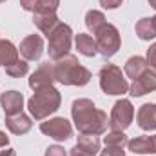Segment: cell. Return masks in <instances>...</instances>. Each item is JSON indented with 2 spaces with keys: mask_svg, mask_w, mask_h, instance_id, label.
Returning a JSON list of instances; mask_svg holds the SVG:
<instances>
[{
  "mask_svg": "<svg viewBox=\"0 0 156 156\" xmlns=\"http://www.w3.org/2000/svg\"><path fill=\"white\" fill-rule=\"evenodd\" d=\"M71 115H73V122H75L76 129L82 134L98 136L107 131V125H109L107 115L104 111L96 109V105L87 98H80V100L73 102Z\"/></svg>",
  "mask_w": 156,
  "mask_h": 156,
  "instance_id": "6da1fadb",
  "label": "cell"
},
{
  "mask_svg": "<svg viewBox=\"0 0 156 156\" xmlns=\"http://www.w3.org/2000/svg\"><path fill=\"white\" fill-rule=\"evenodd\" d=\"M53 64L56 82L64 85H85L91 80V71L80 66V62L73 55H66L58 60H53Z\"/></svg>",
  "mask_w": 156,
  "mask_h": 156,
  "instance_id": "7a4b0ae2",
  "label": "cell"
},
{
  "mask_svg": "<svg viewBox=\"0 0 156 156\" xmlns=\"http://www.w3.org/2000/svg\"><path fill=\"white\" fill-rule=\"evenodd\" d=\"M60 102H62V96H60L58 89H55L53 85H47V87L35 91V94L27 102V107L35 120H44L58 111Z\"/></svg>",
  "mask_w": 156,
  "mask_h": 156,
  "instance_id": "3957f363",
  "label": "cell"
},
{
  "mask_svg": "<svg viewBox=\"0 0 156 156\" xmlns=\"http://www.w3.org/2000/svg\"><path fill=\"white\" fill-rule=\"evenodd\" d=\"M100 87L105 94H123L129 91V83L127 80L123 78L122 69L113 66V64H107L102 67L100 71Z\"/></svg>",
  "mask_w": 156,
  "mask_h": 156,
  "instance_id": "277c9868",
  "label": "cell"
},
{
  "mask_svg": "<svg viewBox=\"0 0 156 156\" xmlns=\"http://www.w3.org/2000/svg\"><path fill=\"white\" fill-rule=\"evenodd\" d=\"M49 38V56L51 60H58L66 55H69V49H71V38H73V31L67 24H58L53 33L47 37Z\"/></svg>",
  "mask_w": 156,
  "mask_h": 156,
  "instance_id": "5b68a950",
  "label": "cell"
},
{
  "mask_svg": "<svg viewBox=\"0 0 156 156\" xmlns=\"http://www.w3.org/2000/svg\"><path fill=\"white\" fill-rule=\"evenodd\" d=\"M96 47L104 58H111L120 49V33L113 24H104L96 33Z\"/></svg>",
  "mask_w": 156,
  "mask_h": 156,
  "instance_id": "8992f818",
  "label": "cell"
},
{
  "mask_svg": "<svg viewBox=\"0 0 156 156\" xmlns=\"http://www.w3.org/2000/svg\"><path fill=\"white\" fill-rule=\"evenodd\" d=\"M134 116V107L129 100L122 98L118 100L116 104L113 105V111H111V118H109V127L111 131H125Z\"/></svg>",
  "mask_w": 156,
  "mask_h": 156,
  "instance_id": "52a82bcc",
  "label": "cell"
},
{
  "mask_svg": "<svg viewBox=\"0 0 156 156\" xmlns=\"http://www.w3.org/2000/svg\"><path fill=\"white\" fill-rule=\"evenodd\" d=\"M40 131L44 134L58 140V142H64V140H67L73 134V127H71V123L66 118H53V120L42 122L40 123Z\"/></svg>",
  "mask_w": 156,
  "mask_h": 156,
  "instance_id": "ba28073f",
  "label": "cell"
},
{
  "mask_svg": "<svg viewBox=\"0 0 156 156\" xmlns=\"http://www.w3.org/2000/svg\"><path fill=\"white\" fill-rule=\"evenodd\" d=\"M53 82H56L55 78V64L53 62H44L40 64V67L31 75L29 78V87L31 89H42L47 85H53Z\"/></svg>",
  "mask_w": 156,
  "mask_h": 156,
  "instance_id": "9c48e42d",
  "label": "cell"
},
{
  "mask_svg": "<svg viewBox=\"0 0 156 156\" xmlns=\"http://www.w3.org/2000/svg\"><path fill=\"white\" fill-rule=\"evenodd\" d=\"M151 91H156V71H151V69H147L142 76L133 80V83L129 85L131 96H144Z\"/></svg>",
  "mask_w": 156,
  "mask_h": 156,
  "instance_id": "30bf717a",
  "label": "cell"
},
{
  "mask_svg": "<svg viewBox=\"0 0 156 156\" xmlns=\"http://www.w3.org/2000/svg\"><path fill=\"white\" fill-rule=\"evenodd\" d=\"M100 151V140L94 134H82L78 136L76 145L71 149V156H96Z\"/></svg>",
  "mask_w": 156,
  "mask_h": 156,
  "instance_id": "8fae6325",
  "label": "cell"
},
{
  "mask_svg": "<svg viewBox=\"0 0 156 156\" xmlns=\"http://www.w3.org/2000/svg\"><path fill=\"white\" fill-rule=\"evenodd\" d=\"M20 55L26 60H38L44 53V40L38 35H29L27 38L22 40L20 44Z\"/></svg>",
  "mask_w": 156,
  "mask_h": 156,
  "instance_id": "7c38bea8",
  "label": "cell"
},
{
  "mask_svg": "<svg viewBox=\"0 0 156 156\" xmlns=\"http://www.w3.org/2000/svg\"><path fill=\"white\" fill-rule=\"evenodd\" d=\"M0 104H2V109H4V113H5V116H13V115L22 113L24 96H22V93H18V91H7V93H2Z\"/></svg>",
  "mask_w": 156,
  "mask_h": 156,
  "instance_id": "4fadbf2b",
  "label": "cell"
},
{
  "mask_svg": "<svg viewBox=\"0 0 156 156\" xmlns=\"http://www.w3.org/2000/svg\"><path fill=\"white\" fill-rule=\"evenodd\" d=\"M127 147L134 154H156V134L133 138L127 142Z\"/></svg>",
  "mask_w": 156,
  "mask_h": 156,
  "instance_id": "5bb4252c",
  "label": "cell"
},
{
  "mask_svg": "<svg viewBox=\"0 0 156 156\" xmlns=\"http://www.w3.org/2000/svg\"><path fill=\"white\" fill-rule=\"evenodd\" d=\"M136 120L144 131H156V104H144L138 109Z\"/></svg>",
  "mask_w": 156,
  "mask_h": 156,
  "instance_id": "9a60e30c",
  "label": "cell"
},
{
  "mask_svg": "<svg viewBox=\"0 0 156 156\" xmlns=\"http://www.w3.org/2000/svg\"><path fill=\"white\" fill-rule=\"evenodd\" d=\"M5 125H7V129L13 134H26L33 127V122H31V118L26 116L24 113H18V115H13V116L5 118Z\"/></svg>",
  "mask_w": 156,
  "mask_h": 156,
  "instance_id": "2e32d148",
  "label": "cell"
},
{
  "mask_svg": "<svg viewBox=\"0 0 156 156\" xmlns=\"http://www.w3.org/2000/svg\"><path fill=\"white\" fill-rule=\"evenodd\" d=\"M33 22H35V26L38 27L45 37H49V35L53 33V29L60 24V20H58L56 13H55V15H42V13H35Z\"/></svg>",
  "mask_w": 156,
  "mask_h": 156,
  "instance_id": "e0dca14e",
  "label": "cell"
},
{
  "mask_svg": "<svg viewBox=\"0 0 156 156\" xmlns=\"http://www.w3.org/2000/svg\"><path fill=\"white\" fill-rule=\"evenodd\" d=\"M147 69H149V64H147V60L142 58V56H133V58H129L127 64H125V75L129 78H133V80H136L138 76H142Z\"/></svg>",
  "mask_w": 156,
  "mask_h": 156,
  "instance_id": "ac0fdd59",
  "label": "cell"
},
{
  "mask_svg": "<svg viewBox=\"0 0 156 156\" xmlns=\"http://www.w3.org/2000/svg\"><path fill=\"white\" fill-rule=\"evenodd\" d=\"M78 53H82L83 56H94L98 53V47H96V40L89 35H83V33H78L76 38H75Z\"/></svg>",
  "mask_w": 156,
  "mask_h": 156,
  "instance_id": "d6986e66",
  "label": "cell"
},
{
  "mask_svg": "<svg viewBox=\"0 0 156 156\" xmlns=\"http://www.w3.org/2000/svg\"><path fill=\"white\" fill-rule=\"evenodd\" d=\"M18 60V49L9 40H0V66H11Z\"/></svg>",
  "mask_w": 156,
  "mask_h": 156,
  "instance_id": "ffe728a7",
  "label": "cell"
},
{
  "mask_svg": "<svg viewBox=\"0 0 156 156\" xmlns=\"http://www.w3.org/2000/svg\"><path fill=\"white\" fill-rule=\"evenodd\" d=\"M136 35L142 40H151L156 37V24L154 18H142L136 24Z\"/></svg>",
  "mask_w": 156,
  "mask_h": 156,
  "instance_id": "44dd1931",
  "label": "cell"
},
{
  "mask_svg": "<svg viewBox=\"0 0 156 156\" xmlns=\"http://www.w3.org/2000/svg\"><path fill=\"white\" fill-rule=\"evenodd\" d=\"M104 24H105V16H104L102 11H94V9L87 11V15H85V26H87V29L93 35H96Z\"/></svg>",
  "mask_w": 156,
  "mask_h": 156,
  "instance_id": "7402d4cb",
  "label": "cell"
},
{
  "mask_svg": "<svg viewBox=\"0 0 156 156\" xmlns=\"http://www.w3.org/2000/svg\"><path fill=\"white\" fill-rule=\"evenodd\" d=\"M27 71H29V66H27V62H24V60H16L15 64L5 66V73L13 78L24 76V75H27Z\"/></svg>",
  "mask_w": 156,
  "mask_h": 156,
  "instance_id": "603a6c76",
  "label": "cell"
},
{
  "mask_svg": "<svg viewBox=\"0 0 156 156\" xmlns=\"http://www.w3.org/2000/svg\"><path fill=\"white\" fill-rule=\"evenodd\" d=\"M105 145H115V147H123L127 145V136L123 134V131H111L105 138H104Z\"/></svg>",
  "mask_w": 156,
  "mask_h": 156,
  "instance_id": "cb8c5ba5",
  "label": "cell"
},
{
  "mask_svg": "<svg viewBox=\"0 0 156 156\" xmlns=\"http://www.w3.org/2000/svg\"><path fill=\"white\" fill-rule=\"evenodd\" d=\"M60 5V0H40L35 13H42V15H55L56 9Z\"/></svg>",
  "mask_w": 156,
  "mask_h": 156,
  "instance_id": "d4e9b609",
  "label": "cell"
},
{
  "mask_svg": "<svg viewBox=\"0 0 156 156\" xmlns=\"http://www.w3.org/2000/svg\"><path fill=\"white\" fill-rule=\"evenodd\" d=\"M102 156H125V151H123V147L105 145V149L102 151Z\"/></svg>",
  "mask_w": 156,
  "mask_h": 156,
  "instance_id": "484cf974",
  "label": "cell"
},
{
  "mask_svg": "<svg viewBox=\"0 0 156 156\" xmlns=\"http://www.w3.org/2000/svg\"><path fill=\"white\" fill-rule=\"evenodd\" d=\"M147 64L151 66V69L156 71V42L147 49Z\"/></svg>",
  "mask_w": 156,
  "mask_h": 156,
  "instance_id": "4316f807",
  "label": "cell"
},
{
  "mask_svg": "<svg viewBox=\"0 0 156 156\" xmlns=\"http://www.w3.org/2000/svg\"><path fill=\"white\" fill-rule=\"evenodd\" d=\"M45 156H67V153H66L64 147H60V145H51V147H47Z\"/></svg>",
  "mask_w": 156,
  "mask_h": 156,
  "instance_id": "83f0119b",
  "label": "cell"
},
{
  "mask_svg": "<svg viewBox=\"0 0 156 156\" xmlns=\"http://www.w3.org/2000/svg\"><path fill=\"white\" fill-rule=\"evenodd\" d=\"M38 2H40V0H20L22 7H24L26 11H33V13H35V9H37Z\"/></svg>",
  "mask_w": 156,
  "mask_h": 156,
  "instance_id": "f1b7e54d",
  "label": "cell"
},
{
  "mask_svg": "<svg viewBox=\"0 0 156 156\" xmlns=\"http://www.w3.org/2000/svg\"><path fill=\"white\" fill-rule=\"evenodd\" d=\"M100 4L105 9H116L118 5H122V0H100Z\"/></svg>",
  "mask_w": 156,
  "mask_h": 156,
  "instance_id": "f546056e",
  "label": "cell"
},
{
  "mask_svg": "<svg viewBox=\"0 0 156 156\" xmlns=\"http://www.w3.org/2000/svg\"><path fill=\"white\" fill-rule=\"evenodd\" d=\"M7 144H9V138L5 136V133H2V131H0V147H5Z\"/></svg>",
  "mask_w": 156,
  "mask_h": 156,
  "instance_id": "4dcf8cb0",
  "label": "cell"
},
{
  "mask_svg": "<svg viewBox=\"0 0 156 156\" xmlns=\"http://www.w3.org/2000/svg\"><path fill=\"white\" fill-rule=\"evenodd\" d=\"M0 156H16V153H15V149H5L0 153Z\"/></svg>",
  "mask_w": 156,
  "mask_h": 156,
  "instance_id": "1f68e13d",
  "label": "cell"
},
{
  "mask_svg": "<svg viewBox=\"0 0 156 156\" xmlns=\"http://www.w3.org/2000/svg\"><path fill=\"white\" fill-rule=\"evenodd\" d=\"M149 4H151V7H154L156 9V0H149Z\"/></svg>",
  "mask_w": 156,
  "mask_h": 156,
  "instance_id": "d6a6232c",
  "label": "cell"
},
{
  "mask_svg": "<svg viewBox=\"0 0 156 156\" xmlns=\"http://www.w3.org/2000/svg\"><path fill=\"white\" fill-rule=\"evenodd\" d=\"M153 18H154V24H156V16H153Z\"/></svg>",
  "mask_w": 156,
  "mask_h": 156,
  "instance_id": "836d02e7",
  "label": "cell"
},
{
  "mask_svg": "<svg viewBox=\"0 0 156 156\" xmlns=\"http://www.w3.org/2000/svg\"><path fill=\"white\" fill-rule=\"evenodd\" d=\"M0 2H5V0H0Z\"/></svg>",
  "mask_w": 156,
  "mask_h": 156,
  "instance_id": "e575fe53",
  "label": "cell"
}]
</instances>
